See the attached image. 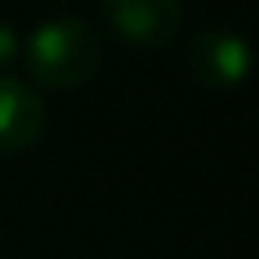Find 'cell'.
<instances>
[{
	"instance_id": "cell-1",
	"label": "cell",
	"mask_w": 259,
	"mask_h": 259,
	"mask_svg": "<svg viewBox=\"0 0 259 259\" xmlns=\"http://www.w3.org/2000/svg\"><path fill=\"white\" fill-rule=\"evenodd\" d=\"M23 61L38 88H80L103 61V38L80 16H54L31 31Z\"/></svg>"
},
{
	"instance_id": "cell-2",
	"label": "cell",
	"mask_w": 259,
	"mask_h": 259,
	"mask_svg": "<svg viewBox=\"0 0 259 259\" xmlns=\"http://www.w3.org/2000/svg\"><path fill=\"white\" fill-rule=\"evenodd\" d=\"M248 42L240 38L236 31H225V27H206L198 31L191 42H187V73L202 88H213V92H229L248 76Z\"/></svg>"
},
{
	"instance_id": "cell-3",
	"label": "cell",
	"mask_w": 259,
	"mask_h": 259,
	"mask_svg": "<svg viewBox=\"0 0 259 259\" xmlns=\"http://www.w3.org/2000/svg\"><path fill=\"white\" fill-rule=\"evenodd\" d=\"M111 31L138 46H160L183 27V0H103Z\"/></svg>"
},
{
	"instance_id": "cell-4",
	"label": "cell",
	"mask_w": 259,
	"mask_h": 259,
	"mask_svg": "<svg viewBox=\"0 0 259 259\" xmlns=\"http://www.w3.org/2000/svg\"><path fill=\"white\" fill-rule=\"evenodd\" d=\"M46 130L38 88L19 76H0V153H27Z\"/></svg>"
},
{
	"instance_id": "cell-5",
	"label": "cell",
	"mask_w": 259,
	"mask_h": 259,
	"mask_svg": "<svg viewBox=\"0 0 259 259\" xmlns=\"http://www.w3.org/2000/svg\"><path fill=\"white\" fill-rule=\"evenodd\" d=\"M19 54V38H16V27L8 19H0V69Z\"/></svg>"
}]
</instances>
